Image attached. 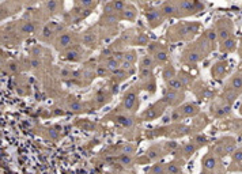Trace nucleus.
<instances>
[{
    "label": "nucleus",
    "mask_w": 242,
    "mask_h": 174,
    "mask_svg": "<svg viewBox=\"0 0 242 174\" xmlns=\"http://www.w3.org/2000/svg\"><path fill=\"white\" fill-rule=\"evenodd\" d=\"M178 11V16L181 14H190L195 12L199 8V1L197 0H174Z\"/></svg>",
    "instance_id": "1"
},
{
    "label": "nucleus",
    "mask_w": 242,
    "mask_h": 174,
    "mask_svg": "<svg viewBox=\"0 0 242 174\" xmlns=\"http://www.w3.org/2000/svg\"><path fill=\"white\" fill-rule=\"evenodd\" d=\"M146 16H147L148 22H150L152 27L161 24L162 19H163V14L161 12L159 8H148V10H146Z\"/></svg>",
    "instance_id": "2"
},
{
    "label": "nucleus",
    "mask_w": 242,
    "mask_h": 174,
    "mask_svg": "<svg viewBox=\"0 0 242 174\" xmlns=\"http://www.w3.org/2000/svg\"><path fill=\"white\" fill-rule=\"evenodd\" d=\"M138 94L135 90H129L125 95H124V107L127 110H133L136 105H138Z\"/></svg>",
    "instance_id": "3"
},
{
    "label": "nucleus",
    "mask_w": 242,
    "mask_h": 174,
    "mask_svg": "<svg viewBox=\"0 0 242 174\" xmlns=\"http://www.w3.org/2000/svg\"><path fill=\"white\" fill-rule=\"evenodd\" d=\"M161 12L163 14V16H178V11H177L174 0H169L166 3H163L161 7Z\"/></svg>",
    "instance_id": "4"
},
{
    "label": "nucleus",
    "mask_w": 242,
    "mask_h": 174,
    "mask_svg": "<svg viewBox=\"0 0 242 174\" xmlns=\"http://www.w3.org/2000/svg\"><path fill=\"white\" fill-rule=\"evenodd\" d=\"M163 98H165V101H166L167 103H170V105H176V103H178L180 101H182L184 95H182L180 91H176V90H170V88H167Z\"/></svg>",
    "instance_id": "5"
},
{
    "label": "nucleus",
    "mask_w": 242,
    "mask_h": 174,
    "mask_svg": "<svg viewBox=\"0 0 242 174\" xmlns=\"http://www.w3.org/2000/svg\"><path fill=\"white\" fill-rule=\"evenodd\" d=\"M71 43H72V35L70 33H64L59 37V39H57V48L59 49L68 48Z\"/></svg>",
    "instance_id": "6"
},
{
    "label": "nucleus",
    "mask_w": 242,
    "mask_h": 174,
    "mask_svg": "<svg viewBox=\"0 0 242 174\" xmlns=\"http://www.w3.org/2000/svg\"><path fill=\"white\" fill-rule=\"evenodd\" d=\"M180 110L182 111L184 116H193V114H196L199 111V106L195 105V103H186V105L181 107Z\"/></svg>",
    "instance_id": "7"
},
{
    "label": "nucleus",
    "mask_w": 242,
    "mask_h": 174,
    "mask_svg": "<svg viewBox=\"0 0 242 174\" xmlns=\"http://www.w3.org/2000/svg\"><path fill=\"white\" fill-rule=\"evenodd\" d=\"M185 87V84L180 80V77H173L170 79L169 82H167V88H170V90H176V91H181L182 88Z\"/></svg>",
    "instance_id": "8"
},
{
    "label": "nucleus",
    "mask_w": 242,
    "mask_h": 174,
    "mask_svg": "<svg viewBox=\"0 0 242 174\" xmlns=\"http://www.w3.org/2000/svg\"><path fill=\"white\" fill-rule=\"evenodd\" d=\"M59 8H60L59 0H46V3H45V10H46L49 14H55V12H57Z\"/></svg>",
    "instance_id": "9"
},
{
    "label": "nucleus",
    "mask_w": 242,
    "mask_h": 174,
    "mask_svg": "<svg viewBox=\"0 0 242 174\" xmlns=\"http://www.w3.org/2000/svg\"><path fill=\"white\" fill-rule=\"evenodd\" d=\"M120 61L119 60H116V58L112 56V57H108L106 58V61H105V67L109 69L110 72H113V71H116V69H119L120 68Z\"/></svg>",
    "instance_id": "10"
},
{
    "label": "nucleus",
    "mask_w": 242,
    "mask_h": 174,
    "mask_svg": "<svg viewBox=\"0 0 242 174\" xmlns=\"http://www.w3.org/2000/svg\"><path fill=\"white\" fill-rule=\"evenodd\" d=\"M155 64H157V61H155V58L152 57V56H144V57L142 58V63H140V68H154L155 67Z\"/></svg>",
    "instance_id": "11"
},
{
    "label": "nucleus",
    "mask_w": 242,
    "mask_h": 174,
    "mask_svg": "<svg viewBox=\"0 0 242 174\" xmlns=\"http://www.w3.org/2000/svg\"><path fill=\"white\" fill-rule=\"evenodd\" d=\"M161 113H162V109L158 110L157 107H151V109H148V110H146L143 113V118H144V120H152V118H155V117L159 116Z\"/></svg>",
    "instance_id": "12"
},
{
    "label": "nucleus",
    "mask_w": 242,
    "mask_h": 174,
    "mask_svg": "<svg viewBox=\"0 0 242 174\" xmlns=\"http://www.w3.org/2000/svg\"><path fill=\"white\" fill-rule=\"evenodd\" d=\"M197 30H199V24L197 23H188L182 27V33H185V34H188V35H192V37H193V35L197 33Z\"/></svg>",
    "instance_id": "13"
},
{
    "label": "nucleus",
    "mask_w": 242,
    "mask_h": 174,
    "mask_svg": "<svg viewBox=\"0 0 242 174\" xmlns=\"http://www.w3.org/2000/svg\"><path fill=\"white\" fill-rule=\"evenodd\" d=\"M162 76H163V79H165L166 82H169V80L173 79V77H176V71H174V68L171 67V65H166L165 69H163Z\"/></svg>",
    "instance_id": "14"
},
{
    "label": "nucleus",
    "mask_w": 242,
    "mask_h": 174,
    "mask_svg": "<svg viewBox=\"0 0 242 174\" xmlns=\"http://www.w3.org/2000/svg\"><path fill=\"white\" fill-rule=\"evenodd\" d=\"M33 31H34V23L33 22L27 20V22H23V23H22V26H20V33L31 34Z\"/></svg>",
    "instance_id": "15"
},
{
    "label": "nucleus",
    "mask_w": 242,
    "mask_h": 174,
    "mask_svg": "<svg viewBox=\"0 0 242 174\" xmlns=\"http://www.w3.org/2000/svg\"><path fill=\"white\" fill-rule=\"evenodd\" d=\"M154 58H155V61L159 64L162 63H166L167 61V53L165 50H157L155 54H154Z\"/></svg>",
    "instance_id": "16"
},
{
    "label": "nucleus",
    "mask_w": 242,
    "mask_h": 174,
    "mask_svg": "<svg viewBox=\"0 0 242 174\" xmlns=\"http://www.w3.org/2000/svg\"><path fill=\"white\" fill-rule=\"evenodd\" d=\"M188 61L192 64L197 63V61H200V58H201V53L200 52H197V50H193V52H190V53H188Z\"/></svg>",
    "instance_id": "17"
},
{
    "label": "nucleus",
    "mask_w": 242,
    "mask_h": 174,
    "mask_svg": "<svg viewBox=\"0 0 242 174\" xmlns=\"http://www.w3.org/2000/svg\"><path fill=\"white\" fill-rule=\"evenodd\" d=\"M147 43H148V37L143 33L138 34L136 39L133 41V45H147Z\"/></svg>",
    "instance_id": "18"
},
{
    "label": "nucleus",
    "mask_w": 242,
    "mask_h": 174,
    "mask_svg": "<svg viewBox=\"0 0 242 174\" xmlns=\"http://www.w3.org/2000/svg\"><path fill=\"white\" fill-rule=\"evenodd\" d=\"M117 122H119V124H121L123 126H125V128H128V126H131L133 124L132 118L125 117V116H119V117H117Z\"/></svg>",
    "instance_id": "19"
},
{
    "label": "nucleus",
    "mask_w": 242,
    "mask_h": 174,
    "mask_svg": "<svg viewBox=\"0 0 242 174\" xmlns=\"http://www.w3.org/2000/svg\"><path fill=\"white\" fill-rule=\"evenodd\" d=\"M151 76H152L151 68H140V77H142V79L148 80V79H151Z\"/></svg>",
    "instance_id": "20"
},
{
    "label": "nucleus",
    "mask_w": 242,
    "mask_h": 174,
    "mask_svg": "<svg viewBox=\"0 0 242 174\" xmlns=\"http://www.w3.org/2000/svg\"><path fill=\"white\" fill-rule=\"evenodd\" d=\"M83 41H85V43L89 45V46H95V38L91 33H86L85 37H83Z\"/></svg>",
    "instance_id": "21"
},
{
    "label": "nucleus",
    "mask_w": 242,
    "mask_h": 174,
    "mask_svg": "<svg viewBox=\"0 0 242 174\" xmlns=\"http://www.w3.org/2000/svg\"><path fill=\"white\" fill-rule=\"evenodd\" d=\"M113 75L119 77V80H123V79H125V77L128 76V71H125V69H123V68L120 67L119 69L113 71Z\"/></svg>",
    "instance_id": "22"
},
{
    "label": "nucleus",
    "mask_w": 242,
    "mask_h": 174,
    "mask_svg": "<svg viewBox=\"0 0 242 174\" xmlns=\"http://www.w3.org/2000/svg\"><path fill=\"white\" fill-rule=\"evenodd\" d=\"M215 164H216V159L212 158V156H207L204 159V167L205 169H214Z\"/></svg>",
    "instance_id": "23"
},
{
    "label": "nucleus",
    "mask_w": 242,
    "mask_h": 174,
    "mask_svg": "<svg viewBox=\"0 0 242 174\" xmlns=\"http://www.w3.org/2000/svg\"><path fill=\"white\" fill-rule=\"evenodd\" d=\"M124 60H127V61H129V63H135L136 61V53L133 52V50H129V52H127V53H124Z\"/></svg>",
    "instance_id": "24"
},
{
    "label": "nucleus",
    "mask_w": 242,
    "mask_h": 174,
    "mask_svg": "<svg viewBox=\"0 0 242 174\" xmlns=\"http://www.w3.org/2000/svg\"><path fill=\"white\" fill-rule=\"evenodd\" d=\"M119 160H120V163H123L124 166H131V164H132V158H131L128 154L121 155Z\"/></svg>",
    "instance_id": "25"
},
{
    "label": "nucleus",
    "mask_w": 242,
    "mask_h": 174,
    "mask_svg": "<svg viewBox=\"0 0 242 174\" xmlns=\"http://www.w3.org/2000/svg\"><path fill=\"white\" fill-rule=\"evenodd\" d=\"M123 14H124V15H123V18L132 20L133 18H135V14H136V12H135V10H133V8H128V10L125 8V10L123 11Z\"/></svg>",
    "instance_id": "26"
},
{
    "label": "nucleus",
    "mask_w": 242,
    "mask_h": 174,
    "mask_svg": "<svg viewBox=\"0 0 242 174\" xmlns=\"http://www.w3.org/2000/svg\"><path fill=\"white\" fill-rule=\"evenodd\" d=\"M114 5V8H116V11H119V12H123L124 10H125V3H124L123 0H114V1H112Z\"/></svg>",
    "instance_id": "27"
},
{
    "label": "nucleus",
    "mask_w": 242,
    "mask_h": 174,
    "mask_svg": "<svg viewBox=\"0 0 242 174\" xmlns=\"http://www.w3.org/2000/svg\"><path fill=\"white\" fill-rule=\"evenodd\" d=\"M196 148H197V147H196V144H193V143H188V144L184 147V152H185V154H188V155H190V154H193V152H195Z\"/></svg>",
    "instance_id": "28"
},
{
    "label": "nucleus",
    "mask_w": 242,
    "mask_h": 174,
    "mask_svg": "<svg viewBox=\"0 0 242 174\" xmlns=\"http://www.w3.org/2000/svg\"><path fill=\"white\" fill-rule=\"evenodd\" d=\"M151 174H165V167L162 164H155V166H152Z\"/></svg>",
    "instance_id": "29"
},
{
    "label": "nucleus",
    "mask_w": 242,
    "mask_h": 174,
    "mask_svg": "<svg viewBox=\"0 0 242 174\" xmlns=\"http://www.w3.org/2000/svg\"><path fill=\"white\" fill-rule=\"evenodd\" d=\"M204 35L208 38V41H211V42H214L215 39H216V31H215V30H207Z\"/></svg>",
    "instance_id": "30"
},
{
    "label": "nucleus",
    "mask_w": 242,
    "mask_h": 174,
    "mask_svg": "<svg viewBox=\"0 0 242 174\" xmlns=\"http://www.w3.org/2000/svg\"><path fill=\"white\" fill-rule=\"evenodd\" d=\"M167 171H169L170 174H178L180 169H178V166H177L174 162H171V163L167 166Z\"/></svg>",
    "instance_id": "31"
},
{
    "label": "nucleus",
    "mask_w": 242,
    "mask_h": 174,
    "mask_svg": "<svg viewBox=\"0 0 242 174\" xmlns=\"http://www.w3.org/2000/svg\"><path fill=\"white\" fill-rule=\"evenodd\" d=\"M68 60H72V61H76L78 58H79V53L76 52V50H70L68 53H67V56H65Z\"/></svg>",
    "instance_id": "32"
},
{
    "label": "nucleus",
    "mask_w": 242,
    "mask_h": 174,
    "mask_svg": "<svg viewBox=\"0 0 242 174\" xmlns=\"http://www.w3.org/2000/svg\"><path fill=\"white\" fill-rule=\"evenodd\" d=\"M97 1L98 0H79L80 5H83V7H93L97 4Z\"/></svg>",
    "instance_id": "33"
},
{
    "label": "nucleus",
    "mask_w": 242,
    "mask_h": 174,
    "mask_svg": "<svg viewBox=\"0 0 242 174\" xmlns=\"http://www.w3.org/2000/svg\"><path fill=\"white\" fill-rule=\"evenodd\" d=\"M231 84H233L234 88H242V79L239 76L234 77L233 82H231Z\"/></svg>",
    "instance_id": "34"
},
{
    "label": "nucleus",
    "mask_w": 242,
    "mask_h": 174,
    "mask_svg": "<svg viewBox=\"0 0 242 174\" xmlns=\"http://www.w3.org/2000/svg\"><path fill=\"white\" fill-rule=\"evenodd\" d=\"M108 71H109V69L105 67V65H100V67L97 68V75H98V76H105V75L108 73Z\"/></svg>",
    "instance_id": "35"
},
{
    "label": "nucleus",
    "mask_w": 242,
    "mask_h": 174,
    "mask_svg": "<svg viewBox=\"0 0 242 174\" xmlns=\"http://www.w3.org/2000/svg\"><path fill=\"white\" fill-rule=\"evenodd\" d=\"M182 116H184V114H182V111L181 110H174L173 111V114H171V117H170V120H174V121L181 120V117Z\"/></svg>",
    "instance_id": "36"
},
{
    "label": "nucleus",
    "mask_w": 242,
    "mask_h": 174,
    "mask_svg": "<svg viewBox=\"0 0 242 174\" xmlns=\"http://www.w3.org/2000/svg\"><path fill=\"white\" fill-rule=\"evenodd\" d=\"M120 67L123 68V69H125V71H131V69H132V63H129V61H127V60H124V61H121Z\"/></svg>",
    "instance_id": "37"
},
{
    "label": "nucleus",
    "mask_w": 242,
    "mask_h": 174,
    "mask_svg": "<svg viewBox=\"0 0 242 174\" xmlns=\"http://www.w3.org/2000/svg\"><path fill=\"white\" fill-rule=\"evenodd\" d=\"M71 110H75V111H79L83 109V103H80V102H74V103H71Z\"/></svg>",
    "instance_id": "38"
},
{
    "label": "nucleus",
    "mask_w": 242,
    "mask_h": 174,
    "mask_svg": "<svg viewBox=\"0 0 242 174\" xmlns=\"http://www.w3.org/2000/svg\"><path fill=\"white\" fill-rule=\"evenodd\" d=\"M233 46H234V41H233V39H227V41L224 42V45H223V50H224V49L230 50V49H233Z\"/></svg>",
    "instance_id": "39"
},
{
    "label": "nucleus",
    "mask_w": 242,
    "mask_h": 174,
    "mask_svg": "<svg viewBox=\"0 0 242 174\" xmlns=\"http://www.w3.org/2000/svg\"><path fill=\"white\" fill-rule=\"evenodd\" d=\"M180 80L186 86V84L190 82V77L188 76V75H185V73H181V75H180Z\"/></svg>",
    "instance_id": "40"
},
{
    "label": "nucleus",
    "mask_w": 242,
    "mask_h": 174,
    "mask_svg": "<svg viewBox=\"0 0 242 174\" xmlns=\"http://www.w3.org/2000/svg\"><path fill=\"white\" fill-rule=\"evenodd\" d=\"M133 151H135V147L133 145H131V144H127L125 147H124V154H132Z\"/></svg>",
    "instance_id": "41"
},
{
    "label": "nucleus",
    "mask_w": 242,
    "mask_h": 174,
    "mask_svg": "<svg viewBox=\"0 0 242 174\" xmlns=\"http://www.w3.org/2000/svg\"><path fill=\"white\" fill-rule=\"evenodd\" d=\"M30 65L33 68H38L41 65V61H40L38 58H31V60H30Z\"/></svg>",
    "instance_id": "42"
},
{
    "label": "nucleus",
    "mask_w": 242,
    "mask_h": 174,
    "mask_svg": "<svg viewBox=\"0 0 242 174\" xmlns=\"http://www.w3.org/2000/svg\"><path fill=\"white\" fill-rule=\"evenodd\" d=\"M196 143L199 145H203V144H205V137L204 136H201V135H199V136H196Z\"/></svg>",
    "instance_id": "43"
},
{
    "label": "nucleus",
    "mask_w": 242,
    "mask_h": 174,
    "mask_svg": "<svg viewBox=\"0 0 242 174\" xmlns=\"http://www.w3.org/2000/svg\"><path fill=\"white\" fill-rule=\"evenodd\" d=\"M233 158H234V160L241 162V160H242V151H237V152L233 155Z\"/></svg>",
    "instance_id": "44"
},
{
    "label": "nucleus",
    "mask_w": 242,
    "mask_h": 174,
    "mask_svg": "<svg viewBox=\"0 0 242 174\" xmlns=\"http://www.w3.org/2000/svg\"><path fill=\"white\" fill-rule=\"evenodd\" d=\"M166 147H167V148H171V150H173V148H176V147H177V143H176V141H169V143L166 144Z\"/></svg>",
    "instance_id": "45"
},
{
    "label": "nucleus",
    "mask_w": 242,
    "mask_h": 174,
    "mask_svg": "<svg viewBox=\"0 0 242 174\" xmlns=\"http://www.w3.org/2000/svg\"><path fill=\"white\" fill-rule=\"evenodd\" d=\"M10 69H11L12 72H16V64H15V63H11V64H10Z\"/></svg>",
    "instance_id": "46"
},
{
    "label": "nucleus",
    "mask_w": 242,
    "mask_h": 174,
    "mask_svg": "<svg viewBox=\"0 0 242 174\" xmlns=\"http://www.w3.org/2000/svg\"><path fill=\"white\" fill-rule=\"evenodd\" d=\"M68 75H70V72H68L67 69H64V71H63V76H64V77H67Z\"/></svg>",
    "instance_id": "47"
},
{
    "label": "nucleus",
    "mask_w": 242,
    "mask_h": 174,
    "mask_svg": "<svg viewBox=\"0 0 242 174\" xmlns=\"http://www.w3.org/2000/svg\"><path fill=\"white\" fill-rule=\"evenodd\" d=\"M144 1H150V0H144Z\"/></svg>",
    "instance_id": "48"
}]
</instances>
